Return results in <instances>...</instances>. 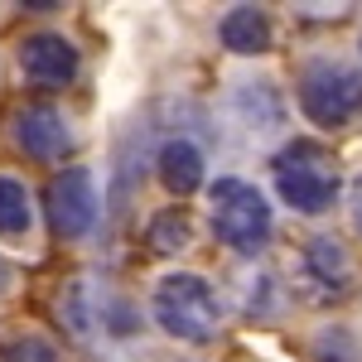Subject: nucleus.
Listing matches in <instances>:
<instances>
[{
    "label": "nucleus",
    "instance_id": "10",
    "mask_svg": "<svg viewBox=\"0 0 362 362\" xmlns=\"http://www.w3.org/2000/svg\"><path fill=\"white\" fill-rule=\"evenodd\" d=\"M227 309H232L237 319L256 324V329L285 324L290 309H295V285L280 276L276 266H266V261H247V271L237 276V290H232Z\"/></svg>",
    "mask_w": 362,
    "mask_h": 362
},
{
    "label": "nucleus",
    "instance_id": "6",
    "mask_svg": "<svg viewBox=\"0 0 362 362\" xmlns=\"http://www.w3.org/2000/svg\"><path fill=\"white\" fill-rule=\"evenodd\" d=\"M227 116L247 131V136H285L290 131V116H295V102H290V87L280 83L271 68H237L227 78Z\"/></svg>",
    "mask_w": 362,
    "mask_h": 362
},
{
    "label": "nucleus",
    "instance_id": "1",
    "mask_svg": "<svg viewBox=\"0 0 362 362\" xmlns=\"http://www.w3.org/2000/svg\"><path fill=\"white\" fill-rule=\"evenodd\" d=\"M343 184L348 169L334 155V145H324L319 136H290L271 155V203H280L285 213L305 218V223H324L343 208Z\"/></svg>",
    "mask_w": 362,
    "mask_h": 362
},
{
    "label": "nucleus",
    "instance_id": "8",
    "mask_svg": "<svg viewBox=\"0 0 362 362\" xmlns=\"http://www.w3.org/2000/svg\"><path fill=\"white\" fill-rule=\"evenodd\" d=\"M44 218L54 227V237L63 242H83L92 237V227L102 218V189H97V174L87 165H63L49 179V189H44Z\"/></svg>",
    "mask_w": 362,
    "mask_h": 362
},
{
    "label": "nucleus",
    "instance_id": "12",
    "mask_svg": "<svg viewBox=\"0 0 362 362\" xmlns=\"http://www.w3.org/2000/svg\"><path fill=\"white\" fill-rule=\"evenodd\" d=\"M218 44L242 63H261L276 49V15L266 5H227L218 15Z\"/></svg>",
    "mask_w": 362,
    "mask_h": 362
},
{
    "label": "nucleus",
    "instance_id": "18",
    "mask_svg": "<svg viewBox=\"0 0 362 362\" xmlns=\"http://www.w3.org/2000/svg\"><path fill=\"white\" fill-rule=\"evenodd\" d=\"M343 223H348V242H362V165L348 169L343 184Z\"/></svg>",
    "mask_w": 362,
    "mask_h": 362
},
{
    "label": "nucleus",
    "instance_id": "15",
    "mask_svg": "<svg viewBox=\"0 0 362 362\" xmlns=\"http://www.w3.org/2000/svg\"><path fill=\"white\" fill-rule=\"evenodd\" d=\"M39 227V198L20 174L0 169V242H29Z\"/></svg>",
    "mask_w": 362,
    "mask_h": 362
},
{
    "label": "nucleus",
    "instance_id": "19",
    "mask_svg": "<svg viewBox=\"0 0 362 362\" xmlns=\"http://www.w3.org/2000/svg\"><path fill=\"white\" fill-rule=\"evenodd\" d=\"M15 285H20V266H15L10 256H0V300L15 295Z\"/></svg>",
    "mask_w": 362,
    "mask_h": 362
},
{
    "label": "nucleus",
    "instance_id": "22",
    "mask_svg": "<svg viewBox=\"0 0 362 362\" xmlns=\"http://www.w3.org/2000/svg\"><path fill=\"white\" fill-rule=\"evenodd\" d=\"M179 362H189V358H179Z\"/></svg>",
    "mask_w": 362,
    "mask_h": 362
},
{
    "label": "nucleus",
    "instance_id": "7",
    "mask_svg": "<svg viewBox=\"0 0 362 362\" xmlns=\"http://www.w3.org/2000/svg\"><path fill=\"white\" fill-rule=\"evenodd\" d=\"M15 73L39 92H63L83 78V49L68 29L39 25L15 39Z\"/></svg>",
    "mask_w": 362,
    "mask_h": 362
},
{
    "label": "nucleus",
    "instance_id": "9",
    "mask_svg": "<svg viewBox=\"0 0 362 362\" xmlns=\"http://www.w3.org/2000/svg\"><path fill=\"white\" fill-rule=\"evenodd\" d=\"M10 140H15V150L29 155V160H39V165H58V160H68L73 150H78V126H73V116L63 112L58 102H25V107H15L10 116Z\"/></svg>",
    "mask_w": 362,
    "mask_h": 362
},
{
    "label": "nucleus",
    "instance_id": "16",
    "mask_svg": "<svg viewBox=\"0 0 362 362\" xmlns=\"http://www.w3.org/2000/svg\"><path fill=\"white\" fill-rule=\"evenodd\" d=\"M0 362H63V348H58V338L25 329V334H15L0 348Z\"/></svg>",
    "mask_w": 362,
    "mask_h": 362
},
{
    "label": "nucleus",
    "instance_id": "4",
    "mask_svg": "<svg viewBox=\"0 0 362 362\" xmlns=\"http://www.w3.org/2000/svg\"><path fill=\"white\" fill-rule=\"evenodd\" d=\"M295 112L319 131H343L362 116V63L358 54L338 49H314L295 63V87H290Z\"/></svg>",
    "mask_w": 362,
    "mask_h": 362
},
{
    "label": "nucleus",
    "instance_id": "21",
    "mask_svg": "<svg viewBox=\"0 0 362 362\" xmlns=\"http://www.w3.org/2000/svg\"><path fill=\"white\" fill-rule=\"evenodd\" d=\"M358 63H362V29H358Z\"/></svg>",
    "mask_w": 362,
    "mask_h": 362
},
{
    "label": "nucleus",
    "instance_id": "13",
    "mask_svg": "<svg viewBox=\"0 0 362 362\" xmlns=\"http://www.w3.org/2000/svg\"><path fill=\"white\" fill-rule=\"evenodd\" d=\"M300 353L305 362H362V329L353 314L324 309L300 329Z\"/></svg>",
    "mask_w": 362,
    "mask_h": 362
},
{
    "label": "nucleus",
    "instance_id": "3",
    "mask_svg": "<svg viewBox=\"0 0 362 362\" xmlns=\"http://www.w3.org/2000/svg\"><path fill=\"white\" fill-rule=\"evenodd\" d=\"M203 218H208L213 242L232 256H242V261H261L276 242V203L256 179H242V174L208 179Z\"/></svg>",
    "mask_w": 362,
    "mask_h": 362
},
{
    "label": "nucleus",
    "instance_id": "14",
    "mask_svg": "<svg viewBox=\"0 0 362 362\" xmlns=\"http://www.w3.org/2000/svg\"><path fill=\"white\" fill-rule=\"evenodd\" d=\"M145 247L155 251V256H165V261L189 256V251L198 247V218L184 203H169L160 213H150V218H145Z\"/></svg>",
    "mask_w": 362,
    "mask_h": 362
},
{
    "label": "nucleus",
    "instance_id": "5",
    "mask_svg": "<svg viewBox=\"0 0 362 362\" xmlns=\"http://www.w3.org/2000/svg\"><path fill=\"white\" fill-rule=\"evenodd\" d=\"M295 276H300V290L319 305H343L353 300L362 285V261L358 247L334 232V227H314L300 251H295Z\"/></svg>",
    "mask_w": 362,
    "mask_h": 362
},
{
    "label": "nucleus",
    "instance_id": "2",
    "mask_svg": "<svg viewBox=\"0 0 362 362\" xmlns=\"http://www.w3.org/2000/svg\"><path fill=\"white\" fill-rule=\"evenodd\" d=\"M145 319L169 338V343H184V348H208L218 343L232 319L227 295L189 266H169L150 280V295H145Z\"/></svg>",
    "mask_w": 362,
    "mask_h": 362
},
{
    "label": "nucleus",
    "instance_id": "17",
    "mask_svg": "<svg viewBox=\"0 0 362 362\" xmlns=\"http://www.w3.org/2000/svg\"><path fill=\"white\" fill-rule=\"evenodd\" d=\"M145 324V309L131 305L126 295H97V329L107 334H136Z\"/></svg>",
    "mask_w": 362,
    "mask_h": 362
},
{
    "label": "nucleus",
    "instance_id": "11",
    "mask_svg": "<svg viewBox=\"0 0 362 362\" xmlns=\"http://www.w3.org/2000/svg\"><path fill=\"white\" fill-rule=\"evenodd\" d=\"M155 184L165 189L174 203H189V198H198L203 189H208V150L198 145L194 136H165L160 145H155Z\"/></svg>",
    "mask_w": 362,
    "mask_h": 362
},
{
    "label": "nucleus",
    "instance_id": "20",
    "mask_svg": "<svg viewBox=\"0 0 362 362\" xmlns=\"http://www.w3.org/2000/svg\"><path fill=\"white\" fill-rule=\"evenodd\" d=\"M353 319H358V329H362V285H358V295H353Z\"/></svg>",
    "mask_w": 362,
    "mask_h": 362
}]
</instances>
